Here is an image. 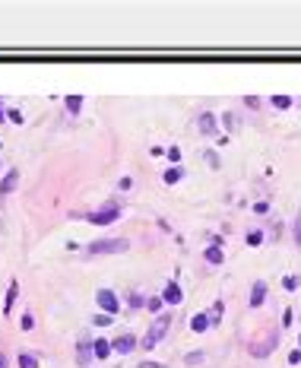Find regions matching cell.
Here are the masks:
<instances>
[{
  "label": "cell",
  "instance_id": "obj_32",
  "mask_svg": "<svg viewBox=\"0 0 301 368\" xmlns=\"http://www.w3.org/2000/svg\"><path fill=\"white\" fill-rule=\"evenodd\" d=\"M292 321H295V314H292V308H286V314H282V324H286V327H289Z\"/></svg>",
  "mask_w": 301,
  "mask_h": 368
},
{
  "label": "cell",
  "instance_id": "obj_3",
  "mask_svg": "<svg viewBox=\"0 0 301 368\" xmlns=\"http://www.w3.org/2000/svg\"><path fill=\"white\" fill-rule=\"evenodd\" d=\"M117 219H120V207H117L114 200L105 203V207L96 210V213H89V222H92V226H111V222H117Z\"/></svg>",
  "mask_w": 301,
  "mask_h": 368
},
{
  "label": "cell",
  "instance_id": "obj_19",
  "mask_svg": "<svg viewBox=\"0 0 301 368\" xmlns=\"http://www.w3.org/2000/svg\"><path fill=\"white\" fill-rule=\"evenodd\" d=\"M222 311H225V308H222V302L212 305V311H209V324H219V321H222Z\"/></svg>",
  "mask_w": 301,
  "mask_h": 368
},
{
  "label": "cell",
  "instance_id": "obj_13",
  "mask_svg": "<svg viewBox=\"0 0 301 368\" xmlns=\"http://www.w3.org/2000/svg\"><path fill=\"white\" fill-rule=\"evenodd\" d=\"M111 353H114V349H111L108 340H96V343H92V356L96 359H108Z\"/></svg>",
  "mask_w": 301,
  "mask_h": 368
},
{
  "label": "cell",
  "instance_id": "obj_4",
  "mask_svg": "<svg viewBox=\"0 0 301 368\" xmlns=\"http://www.w3.org/2000/svg\"><path fill=\"white\" fill-rule=\"evenodd\" d=\"M96 302H99V308H101V314H117V311H120V298L111 292V289H99V292H96Z\"/></svg>",
  "mask_w": 301,
  "mask_h": 368
},
{
  "label": "cell",
  "instance_id": "obj_15",
  "mask_svg": "<svg viewBox=\"0 0 301 368\" xmlns=\"http://www.w3.org/2000/svg\"><path fill=\"white\" fill-rule=\"evenodd\" d=\"M67 111H70V115H80V108H83V96H67Z\"/></svg>",
  "mask_w": 301,
  "mask_h": 368
},
{
  "label": "cell",
  "instance_id": "obj_17",
  "mask_svg": "<svg viewBox=\"0 0 301 368\" xmlns=\"http://www.w3.org/2000/svg\"><path fill=\"white\" fill-rule=\"evenodd\" d=\"M181 172H184V168H181V165L168 168V172H165V184H175V181H181Z\"/></svg>",
  "mask_w": 301,
  "mask_h": 368
},
{
  "label": "cell",
  "instance_id": "obj_16",
  "mask_svg": "<svg viewBox=\"0 0 301 368\" xmlns=\"http://www.w3.org/2000/svg\"><path fill=\"white\" fill-rule=\"evenodd\" d=\"M19 368H38V359L32 353H19Z\"/></svg>",
  "mask_w": 301,
  "mask_h": 368
},
{
  "label": "cell",
  "instance_id": "obj_22",
  "mask_svg": "<svg viewBox=\"0 0 301 368\" xmlns=\"http://www.w3.org/2000/svg\"><path fill=\"white\" fill-rule=\"evenodd\" d=\"M238 115H231V111H228V115H225V127H228V130H238Z\"/></svg>",
  "mask_w": 301,
  "mask_h": 368
},
{
  "label": "cell",
  "instance_id": "obj_26",
  "mask_svg": "<svg viewBox=\"0 0 301 368\" xmlns=\"http://www.w3.org/2000/svg\"><path fill=\"white\" fill-rule=\"evenodd\" d=\"M143 305H146V298H143L140 292H133V295H130V308H143Z\"/></svg>",
  "mask_w": 301,
  "mask_h": 368
},
{
  "label": "cell",
  "instance_id": "obj_24",
  "mask_svg": "<svg viewBox=\"0 0 301 368\" xmlns=\"http://www.w3.org/2000/svg\"><path fill=\"white\" fill-rule=\"evenodd\" d=\"M89 356H92V346H80V365L89 362Z\"/></svg>",
  "mask_w": 301,
  "mask_h": 368
},
{
  "label": "cell",
  "instance_id": "obj_34",
  "mask_svg": "<svg viewBox=\"0 0 301 368\" xmlns=\"http://www.w3.org/2000/svg\"><path fill=\"white\" fill-rule=\"evenodd\" d=\"M244 102H247L251 108H257V105H260V99H257V96H244Z\"/></svg>",
  "mask_w": 301,
  "mask_h": 368
},
{
  "label": "cell",
  "instance_id": "obj_25",
  "mask_svg": "<svg viewBox=\"0 0 301 368\" xmlns=\"http://www.w3.org/2000/svg\"><path fill=\"white\" fill-rule=\"evenodd\" d=\"M19 327H22V330H32V327H35V318H32V314H22V324H19Z\"/></svg>",
  "mask_w": 301,
  "mask_h": 368
},
{
  "label": "cell",
  "instance_id": "obj_10",
  "mask_svg": "<svg viewBox=\"0 0 301 368\" xmlns=\"http://www.w3.org/2000/svg\"><path fill=\"white\" fill-rule=\"evenodd\" d=\"M266 302V282L263 279H257L254 282V289H251V308H260Z\"/></svg>",
  "mask_w": 301,
  "mask_h": 368
},
{
  "label": "cell",
  "instance_id": "obj_5",
  "mask_svg": "<svg viewBox=\"0 0 301 368\" xmlns=\"http://www.w3.org/2000/svg\"><path fill=\"white\" fill-rule=\"evenodd\" d=\"M276 340H279V337H276V330H266V333H263V340H257V343H251V353H254L257 359H263V356L270 353L273 346H276Z\"/></svg>",
  "mask_w": 301,
  "mask_h": 368
},
{
  "label": "cell",
  "instance_id": "obj_33",
  "mask_svg": "<svg viewBox=\"0 0 301 368\" xmlns=\"http://www.w3.org/2000/svg\"><path fill=\"white\" fill-rule=\"evenodd\" d=\"M289 362H292V365H298V362H301V349H295V353H289Z\"/></svg>",
  "mask_w": 301,
  "mask_h": 368
},
{
  "label": "cell",
  "instance_id": "obj_8",
  "mask_svg": "<svg viewBox=\"0 0 301 368\" xmlns=\"http://www.w3.org/2000/svg\"><path fill=\"white\" fill-rule=\"evenodd\" d=\"M162 302H165V305H181V302H184V292H181L178 282H168V286H165V292H162Z\"/></svg>",
  "mask_w": 301,
  "mask_h": 368
},
{
  "label": "cell",
  "instance_id": "obj_18",
  "mask_svg": "<svg viewBox=\"0 0 301 368\" xmlns=\"http://www.w3.org/2000/svg\"><path fill=\"white\" fill-rule=\"evenodd\" d=\"M162 305H165V302H162V295H159V298H146V308H149V311H152V314H156V318H159V311H162Z\"/></svg>",
  "mask_w": 301,
  "mask_h": 368
},
{
  "label": "cell",
  "instance_id": "obj_28",
  "mask_svg": "<svg viewBox=\"0 0 301 368\" xmlns=\"http://www.w3.org/2000/svg\"><path fill=\"white\" fill-rule=\"evenodd\" d=\"M111 324V314H96V327H108Z\"/></svg>",
  "mask_w": 301,
  "mask_h": 368
},
{
  "label": "cell",
  "instance_id": "obj_35",
  "mask_svg": "<svg viewBox=\"0 0 301 368\" xmlns=\"http://www.w3.org/2000/svg\"><path fill=\"white\" fill-rule=\"evenodd\" d=\"M140 368H165L162 362H140Z\"/></svg>",
  "mask_w": 301,
  "mask_h": 368
},
{
  "label": "cell",
  "instance_id": "obj_14",
  "mask_svg": "<svg viewBox=\"0 0 301 368\" xmlns=\"http://www.w3.org/2000/svg\"><path fill=\"white\" fill-rule=\"evenodd\" d=\"M16 292H19V282H10V289H6V302H3V314H10L13 311V302H16Z\"/></svg>",
  "mask_w": 301,
  "mask_h": 368
},
{
  "label": "cell",
  "instance_id": "obj_23",
  "mask_svg": "<svg viewBox=\"0 0 301 368\" xmlns=\"http://www.w3.org/2000/svg\"><path fill=\"white\" fill-rule=\"evenodd\" d=\"M260 242H263V232H257V229L247 232V245H260Z\"/></svg>",
  "mask_w": 301,
  "mask_h": 368
},
{
  "label": "cell",
  "instance_id": "obj_2",
  "mask_svg": "<svg viewBox=\"0 0 301 368\" xmlns=\"http://www.w3.org/2000/svg\"><path fill=\"white\" fill-rule=\"evenodd\" d=\"M168 327H171V314H159V318L149 324L146 337H143V349H156V346H159V340L168 333Z\"/></svg>",
  "mask_w": 301,
  "mask_h": 368
},
{
  "label": "cell",
  "instance_id": "obj_1",
  "mask_svg": "<svg viewBox=\"0 0 301 368\" xmlns=\"http://www.w3.org/2000/svg\"><path fill=\"white\" fill-rule=\"evenodd\" d=\"M127 247H130L127 238H99V242L86 245V251H89L92 257H101V254H124Z\"/></svg>",
  "mask_w": 301,
  "mask_h": 368
},
{
  "label": "cell",
  "instance_id": "obj_9",
  "mask_svg": "<svg viewBox=\"0 0 301 368\" xmlns=\"http://www.w3.org/2000/svg\"><path fill=\"white\" fill-rule=\"evenodd\" d=\"M197 127H200V133H216V115H212V111H203V115L197 118Z\"/></svg>",
  "mask_w": 301,
  "mask_h": 368
},
{
  "label": "cell",
  "instance_id": "obj_7",
  "mask_svg": "<svg viewBox=\"0 0 301 368\" xmlns=\"http://www.w3.org/2000/svg\"><path fill=\"white\" fill-rule=\"evenodd\" d=\"M133 346H136V337H130V333H120V337L111 343V349L120 356H127V353H133Z\"/></svg>",
  "mask_w": 301,
  "mask_h": 368
},
{
  "label": "cell",
  "instance_id": "obj_21",
  "mask_svg": "<svg viewBox=\"0 0 301 368\" xmlns=\"http://www.w3.org/2000/svg\"><path fill=\"white\" fill-rule=\"evenodd\" d=\"M282 289H286V292H295V289H298V279H295V276H286V279H282Z\"/></svg>",
  "mask_w": 301,
  "mask_h": 368
},
{
  "label": "cell",
  "instance_id": "obj_12",
  "mask_svg": "<svg viewBox=\"0 0 301 368\" xmlns=\"http://www.w3.org/2000/svg\"><path fill=\"white\" fill-rule=\"evenodd\" d=\"M212 324H209V314H194L191 318V330L194 333H203V330H209Z\"/></svg>",
  "mask_w": 301,
  "mask_h": 368
},
{
  "label": "cell",
  "instance_id": "obj_11",
  "mask_svg": "<svg viewBox=\"0 0 301 368\" xmlns=\"http://www.w3.org/2000/svg\"><path fill=\"white\" fill-rule=\"evenodd\" d=\"M203 257H206V263H212V267H219V263L225 260V251L212 245V247H206V251H203Z\"/></svg>",
  "mask_w": 301,
  "mask_h": 368
},
{
  "label": "cell",
  "instance_id": "obj_37",
  "mask_svg": "<svg viewBox=\"0 0 301 368\" xmlns=\"http://www.w3.org/2000/svg\"><path fill=\"white\" fill-rule=\"evenodd\" d=\"M0 368H3V356H0Z\"/></svg>",
  "mask_w": 301,
  "mask_h": 368
},
{
  "label": "cell",
  "instance_id": "obj_30",
  "mask_svg": "<svg viewBox=\"0 0 301 368\" xmlns=\"http://www.w3.org/2000/svg\"><path fill=\"white\" fill-rule=\"evenodd\" d=\"M184 362H187V365H197V362H203V353H191V356L184 359Z\"/></svg>",
  "mask_w": 301,
  "mask_h": 368
},
{
  "label": "cell",
  "instance_id": "obj_29",
  "mask_svg": "<svg viewBox=\"0 0 301 368\" xmlns=\"http://www.w3.org/2000/svg\"><path fill=\"white\" fill-rule=\"evenodd\" d=\"M6 118H10L13 124H22V115H19V108H13V111H6Z\"/></svg>",
  "mask_w": 301,
  "mask_h": 368
},
{
  "label": "cell",
  "instance_id": "obj_6",
  "mask_svg": "<svg viewBox=\"0 0 301 368\" xmlns=\"http://www.w3.org/2000/svg\"><path fill=\"white\" fill-rule=\"evenodd\" d=\"M16 184H19V168H10L3 175V181H0V197H10L16 191Z\"/></svg>",
  "mask_w": 301,
  "mask_h": 368
},
{
  "label": "cell",
  "instance_id": "obj_31",
  "mask_svg": "<svg viewBox=\"0 0 301 368\" xmlns=\"http://www.w3.org/2000/svg\"><path fill=\"white\" fill-rule=\"evenodd\" d=\"M168 159H171V162H181V149L171 146V149H168Z\"/></svg>",
  "mask_w": 301,
  "mask_h": 368
},
{
  "label": "cell",
  "instance_id": "obj_27",
  "mask_svg": "<svg viewBox=\"0 0 301 368\" xmlns=\"http://www.w3.org/2000/svg\"><path fill=\"white\" fill-rule=\"evenodd\" d=\"M292 232H295V242H298V247H301V213L295 216V229H292Z\"/></svg>",
  "mask_w": 301,
  "mask_h": 368
},
{
  "label": "cell",
  "instance_id": "obj_20",
  "mask_svg": "<svg viewBox=\"0 0 301 368\" xmlns=\"http://www.w3.org/2000/svg\"><path fill=\"white\" fill-rule=\"evenodd\" d=\"M273 105H276L279 111H286V108H292V99L289 96H273Z\"/></svg>",
  "mask_w": 301,
  "mask_h": 368
},
{
  "label": "cell",
  "instance_id": "obj_36",
  "mask_svg": "<svg viewBox=\"0 0 301 368\" xmlns=\"http://www.w3.org/2000/svg\"><path fill=\"white\" fill-rule=\"evenodd\" d=\"M3 118H6V111H3V105H0V124H3Z\"/></svg>",
  "mask_w": 301,
  "mask_h": 368
}]
</instances>
